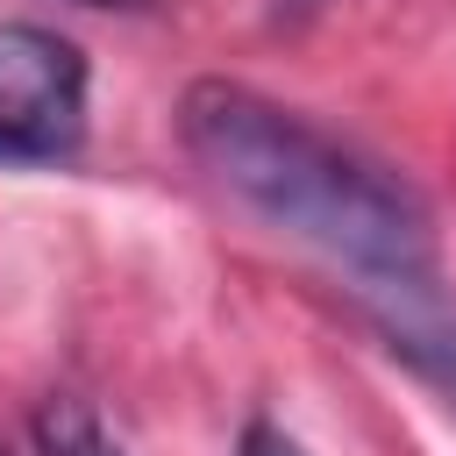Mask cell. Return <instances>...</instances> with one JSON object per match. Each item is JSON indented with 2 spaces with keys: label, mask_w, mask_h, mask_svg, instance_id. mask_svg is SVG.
Returning a JSON list of instances; mask_svg holds the SVG:
<instances>
[{
  "label": "cell",
  "mask_w": 456,
  "mask_h": 456,
  "mask_svg": "<svg viewBox=\"0 0 456 456\" xmlns=\"http://www.w3.org/2000/svg\"><path fill=\"white\" fill-rule=\"evenodd\" d=\"M178 135L214 185H228L271 228L342 256L356 278L435 264V228L420 192L378 157L314 128L306 114L264 100L256 86L192 78L178 100Z\"/></svg>",
  "instance_id": "1"
},
{
  "label": "cell",
  "mask_w": 456,
  "mask_h": 456,
  "mask_svg": "<svg viewBox=\"0 0 456 456\" xmlns=\"http://www.w3.org/2000/svg\"><path fill=\"white\" fill-rule=\"evenodd\" d=\"M278 7H314V0H278Z\"/></svg>",
  "instance_id": "6"
},
{
  "label": "cell",
  "mask_w": 456,
  "mask_h": 456,
  "mask_svg": "<svg viewBox=\"0 0 456 456\" xmlns=\"http://www.w3.org/2000/svg\"><path fill=\"white\" fill-rule=\"evenodd\" d=\"M235 456H306V449H299V442H292L285 428H271V420H249V428H242V449H235Z\"/></svg>",
  "instance_id": "4"
},
{
  "label": "cell",
  "mask_w": 456,
  "mask_h": 456,
  "mask_svg": "<svg viewBox=\"0 0 456 456\" xmlns=\"http://www.w3.org/2000/svg\"><path fill=\"white\" fill-rule=\"evenodd\" d=\"M78 7H135V0H78Z\"/></svg>",
  "instance_id": "5"
},
{
  "label": "cell",
  "mask_w": 456,
  "mask_h": 456,
  "mask_svg": "<svg viewBox=\"0 0 456 456\" xmlns=\"http://www.w3.org/2000/svg\"><path fill=\"white\" fill-rule=\"evenodd\" d=\"M86 135V57L43 21H0V150L64 157Z\"/></svg>",
  "instance_id": "2"
},
{
  "label": "cell",
  "mask_w": 456,
  "mask_h": 456,
  "mask_svg": "<svg viewBox=\"0 0 456 456\" xmlns=\"http://www.w3.org/2000/svg\"><path fill=\"white\" fill-rule=\"evenodd\" d=\"M36 456H121V449H114V435L100 428V413L86 399L57 392V399L36 406Z\"/></svg>",
  "instance_id": "3"
}]
</instances>
